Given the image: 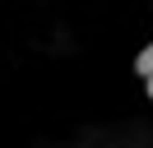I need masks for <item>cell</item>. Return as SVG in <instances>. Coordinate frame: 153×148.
<instances>
[{
    "instance_id": "7a4b0ae2",
    "label": "cell",
    "mask_w": 153,
    "mask_h": 148,
    "mask_svg": "<svg viewBox=\"0 0 153 148\" xmlns=\"http://www.w3.org/2000/svg\"><path fill=\"white\" fill-rule=\"evenodd\" d=\"M144 88H149V97H153V79H144Z\"/></svg>"
},
{
    "instance_id": "6da1fadb",
    "label": "cell",
    "mask_w": 153,
    "mask_h": 148,
    "mask_svg": "<svg viewBox=\"0 0 153 148\" xmlns=\"http://www.w3.org/2000/svg\"><path fill=\"white\" fill-rule=\"evenodd\" d=\"M134 74H144V79H153V42L144 46L139 56H134Z\"/></svg>"
}]
</instances>
